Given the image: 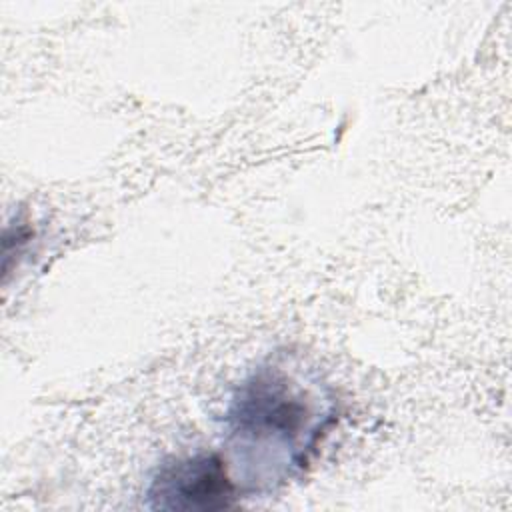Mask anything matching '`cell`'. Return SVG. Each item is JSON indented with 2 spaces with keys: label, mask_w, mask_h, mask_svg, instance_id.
I'll list each match as a JSON object with an SVG mask.
<instances>
[{
  "label": "cell",
  "mask_w": 512,
  "mask_h": 512,
  "mask_svg": "<svg viewBox=\"0 0 512 512\" xmlns=\"http://www.w3.org/2000/svg\"><path fill=\"white\" fill-rule=\"evenodd\" d=\"M338 420V398L318 370L276 352L250 370L224 410V446L240 494L300 478Z\"/></svg>",
  "instance_id": "obj_1"
},
{
  "label": "cell",
  "mask_w": 512,
  "mask_h": 512,
  "mask_svg": "<svg viewBox=\"0 0 512 512\" xmlns=\"http://www.w3.org/2000/svg\"><path fill=\"white\" fill-rule=\"evenodd\" d=\"M146 506L168 512H216L236 506L240 490L226 456L212 450L164 458L146 486Z\"/></svg>",
  "instance_id": "obj_2"
}]
</instances>
